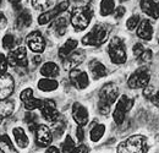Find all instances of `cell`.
I'll return each mask as SVG.
<instances>
[{"label": "cell", "instance_id": "cell-49", "mask_svg": "<svg viewBox=\"0 0 159 153\" xmlns=\"http://www.w3.org/2000/svg\"><path fill=\"white\" fill-rule=\"evenodd\" d=\"M14 6H16V5H20V2H21V0H9Z\"/></svg>", "mask_w": 159, "mask_h": 153}, {"label": "cell", "instance_id": "cell-17", "mask_svg": "<svg viewBox=\"0 0 159 153\" xmlns=\"http://www.w3.org/2000/svg\"><path fill=\"white\" fill-rule=\"evenodd\" d=\"M139 6L147 16L153 19L159 17V2H156L154 0H141Z\"/></svg>", "mask_w": 159, "mask_h": 153}, {"label": "cell", "instance_id": "cell-4", "mask_svg": "<svg viewBox=\"0 0 159 153\" xmlns=\"http://www.w3.org/2000/svg\"><path fill=\"white\" fill-rule=\"evenodd\" d=\"M92 17H93V10L89 5L76 7L71 12V25L77 32L83 31L91 23Z\"/></svg>", "mask_w": 159, "mask_h": 153}, {"label": "cell", "instance_id": "cell-18", "mask_svg": "<svg viewBox=\"0 0 159 153\" xmlns=\"http://www.w3.org/2000/svg\"><path fill=\"white\" fill-rule=\"evenodd\" d=\"M77 45H79V42H77L76 39L69 38L65 43H64V45H62L61 48H59V52H58L59 58L64 61V60L69 57L74 50H76Z\"/></svg>", "mask_w": 159, "mask_h": 153}, {"label": "cell", "instance_id": "cell-11", "mask_svg": "<svg viewBox=\"0 0 159 153\" xmlns=\"http://www.w3.org/2000/svg\"><path fill=\"white\" fill-rule=\"evenodd\" d=\"M69 5H70L69 0H65V1L58 4V5H57L54 9H52L50 11L43 12L42 15H39V17H38V23H39V25H47V23L50 22L52 20L57 19L61 12H64V11L69 7Z\"/></svg>", "mask_w": 159, "mask_h": 153}, {"label": "cell", "instance_id": "cell-1", "mask_svg": "<svg viewBox=\"0 0 159 153\" xmlns=\"http://www.w3.org/2000/svg\"><path fill=\"white\" fill-rule=\"evenodd\" d=\"M119 96V87L113 83V82H109V83H105L99 91V102H98V110L102 115H107L109 114L110 112V107L113 103L116 102Z\"/></svg>", "mask_w": 159, "mask_h": 153}, {"label": "cell", "instance_id": "cell-5", "mask_svg": "<svg viewBox=\"0 0 159 153\" xmlns=\"http://www.w3.org/2000/svg\"><path fill=\"white\" fill-rule=\"evenodd\" d=\"M108 53L113 64H124L127 59L126 55V50H125V45L124 42L119 37H114L109 42V47H108Z\"/></svg>", "mask_w": 159, "mask_h": 153}, {"label": "cell", "instance_id": "cell-35", "mask_svg": "<svg viewBox=\"0 0 159 153\" xmlns=\"http://www.w3.org/2000/svg\"><path fill=\"white\" fill-rule=\"evenodd\" d=\"M31 1H32V5H33L34 9H37V10H45L47 7H49L52 0H31Z\"/></svg>", "mask_w": 159, "mask_h": 153}, {"label": "cell", "instance_id": "cell-47", "mask_svg": "<svg viewBox=\"0 0 159 153\" xmlns=\"http://www.w3.org/2000/svg\"><path fill=\"white\" fill-rule=\"evenodd\" d=\"M152 102H153V104H154L156 107H158L159 108V92L156 95V96L152 97Z\"/></svg>", "mask_w": 159, "mask_h": 153}, {"label": "cell", "instance_id": "cell-39", "mask_svg": "<svg viewBox=\"0 0 159 153\" xmlns=\"http://www.w3.org/2000/svg\"><path fill=\"white\" fill-rule=\"evenodd\" d=\"M151 59H152V50L149 49H144V52L139 55V61H143V63L151 61Z\"/></svg>", "mask_w": 159, "mask_h": 153}, {"label": "cell", "instance_id": "cell-43", "mask_svg": "<svg viewBox=\"0 0 159 153\" xmlns=\"http://www.w3.org/2000/svg\"><path fill=\"white\" fill-rule=\"evenodd\" d=\"M154 88L152 86H146L144 91H143V96H146V98H152V93H153Z\"/></svg>", "mask_w": 159, "mask_h": 153}, {"label": "cell", "instance_id": "cell-53", "mask_svg": "<svg viewBox=\"0 0 159 153\" xmlns=\"http://www.w3.org/2000/svg\"><path fill=\"white\" fill-rule=\"evenodd\" d=\"M158 136H159V135H158ZM158 141H159V137H158Z\"/></svg>", "mask_w": 159, "mask_h": 153}, {"label": "cell", "instance_id": "cell-46", "mask_svg": "<svg viewBox=\"0 0 159 153\" xmlns=\"http://www.w3.org/2000/svg\"><path fill=\"white\" fill-rule=\"evenodd\" d=\"M45 153H60V151L55 147V146H49V148L47 150Z\"/></svg>", "mask_w": 159, "mask_h": 153}, {"label": "cell", "instance_id": "cell-41", "mask_svg": "<svg viewBox=\"0 0 159 153\" xmlns=\"http://www.w3.org/2000/svg\"><path fill=\"white\" fill-rule=\"evenodd\" d=\"M88 152H89L88 146H86V145H80L79 147H75L70 153H88Z\"/></svg>", "mask_w": 159, "mask_h": 153}, {"label": "cell", "instance_id": "cell-26", "mask_svg": "<svg viewBox=\"0 0 159 153\" xmlns=\"http://www.w3.org/2000/svg\"><path fill=\"white\" fill-rule=\"evenodd\" d=\"M0 151L2 153H19L7 135H0Z\"/></svg>", "mask_w": 159, "mask_h": 153}, {"label": "cell", "instance_id": "cell-42", "mask_svg": "<svg viewBox=\"0 0 159 153\" xmlns=\"http://www.w3.org/2000/svg\"><path fill=\"white\" fill-rule=\"evenodd\" d=\"M125 12H126L125 7H124V6H119V7L115 9V11H114V16H115V19H121V17L125 15Z\"/></svg>", "mask_w": 159, "mask_h": 153}, {"label": "cell", "instance_id": "cell-32", "mask_svg": "<svg viewBox=\"0 0 159 153\" xmlns=\"http://www.w3.org/2000/svg\"><path fill=\"white\" fill-rule=\"evenodd\" d=\"M16 44V40H15V37L12 35H6L4 38H2V47L7 50H11Z\"/></svg>", "mask_w": 159, "mask_h": 153}, {"label": "cell", "instance_id": "cell-31", "mask_svg": "<svg viewBox=\"0 0 159 153\" xmlns=\"http://www.w3.org/2000/svg\"><path fill=\"white\" fill-rule=\"evenodd\" d=\"M42 100L40 99H37V98H30V99H27L26 102H23V104H25V108L27 109V110H30V112H32L33 109H37V108H40L42 107Z\"/></svg>", "mask_w": 159, "mask_h": 153}, {"label": "cell", "instance_id": "cell-44", "mask_svg": "<svg viewBox=\"0 0 159 153\" xmlns=\"http://www.w3.org/2000/svg\"><path fill=\"white\" fill-rule=\"evenodd\" d=\"M83 130H82V126H79V128H77V130H76V136H77V140H79L80 142H82V141H83V137H84V136H83Z\"/></svg>", "mask_w": 159, "mask_h": 153}, {"label": "cell", "instance_id": "cell-34", "mask_svg": "<svg viewBox=\"0 0 159 153\" xmlns=\"http://www.w3.org/2000/svg\"><path fill=\"white\" fill-rule=\"evenodd\" d=\"M53 124H54V130H53L52 134L54 135V136H57V137H61V135L64 134V130H65V123L60 121L59 119V120H57Z\"/></svg>", "mask_w": 159, "mask_h": 153}, {"label": "cell", "instance_id": "cell-37", "mask_svg": "<svg viewBox=\"0 0 159 153\" xmlns=\"http://www.w3.org/2000/svg\"><path fill=\"white\" fill-rule=\"evenodd\" d=\"M6 69H7V59L4 54L0 53V75L5 74Z\"/></svg>", "mask_w": 159, "mask_h": 153}, {"label": "cell", "instance_id": "cell-2", "mask_svg": "<svg viewBox=\"0 0 159 153\" xmlns=\"http://www.w3.org/2000/svg\"><path fill=\"white\" fill-rule=\"evenodd\" d=\"M111 32V26L108 23H97L83 38L82 43L84 45H92V47H100L103 45Z\"/></svg>", "mask_w": 159, "mask_h": 153}, {"label": "cell", "instance_id": "cell-51", "mask_svg": "<svg viewBox=\"0 0 159 153\" xmlns=\"http://www.w3.org/2000/svg\"><path fill=\"white\" fill-rule=\"evenodd\" d=\"M120 1H126V0H120Z\"/></svg>", "mask_w": 159, "mask_h": 153}, {"label": "cell", "instance_id": "cell-40", "mask_svg": "<svg viewBox=\"0 0 159 153\" xmlns=\"http://www.w3.org/2000/svg\"><path fill=\"white\" fill-rule=\"evenodd\" d=\"M143 52H144V47H143L141 43H136V44L134 45V54H135V57L139 58V55H141Z\"/></svg>", "mask_w": 159, "mask_h": 153}, {"label": "cell", "instance_id": "cell-27", "mask_svg": "<svg viewBox=\"0 0 159 153\" xmlns=\"http://www.w3.org/2000/svg\"><path fill=\"white\" fill-rule=\"evenodd\" d=\"M59 83L57 80H53V78H42L38 82V88L40 91H44V92H52V91H55L58 88Z\"/></svg>", "mask_w": 159, "mask_h": 153}, {"label": "cell", "instance_id": "cell-13", "mask_svg": "<svg viewBox=\"0 0 159 153\" xmlns=\"http://www.w3.org/2000/svg\"><path fill=\"white\" fill-rule=\"evenodd\" d=\"M27 45L34 53H42L45 48V39L39 31H33L27 36Z\"/></svg>", "mask_w": 159, "mask_h": 153}, {"label": "cell", "instance_id": "cell-52", "mask_svg": "<svg viewBox=\"0 0 159 153\" xmlns=\"http://www.w3.org/2000/svg\"><path fill=\"white\" fill-rule=\"evenodd\" d=\"M1 120H2V119H0V124H1Z\"/></svg>", "mask_w": 159, "mask_h": 153}, {"label": "cell", "instance_id": "cell-38", "mask_svg": "<svg viewBox=\"0 0 159 153\" xmlns=\"http://www.w3.org/2000/svg\"><path fill=\"white\" fill-rule=\"evenodd\" d=\"M32 97H33V91H32L31 88H26V90H23L20 95V98L22 102H26L27 99H30V98H32Z\"/></svg>", "mask_w": 159, "mask_h": 153}, {"label": "cell", "instance_id": "cell-25", "mask_svg": "<svg viewBox=\"0 0 159 153\" xmlns=\"http://www.w3.org/2000/svg\"><path fill=\"white\" fill-rule=\"evenodd\" d=\"M66 28H67V20L65 17H59V19H55L53 26H52V30L54 31L55 36L57 37H61L66 33Z\"/></svg>", "mask_w": 159, "mask_h": 153}, {"label": "cell", "instance_id": "cell-6", "mask_svg": "<svg viewBox=\"0 0 159 153\" xmlns=\"http://www.w3.org/2000/svg\"><path fill=\"white\" fill-rule=\"evenodd\" d=\"M151 80V74L148 71L147 67H139L137 69L131 76L127 80V85L132 90H137V88H143L146 86H148Z\"/></svg>", "mask_w": 159, "mask_h": 153}, {"label": "cell", "instance_id": "cell-15", "mask_svg": "<svg viewBox=\"0 0 159 153\" xmlns=\"http://www.w3.org/2000/svg\"><path fill=\"white\" fill-rule=\"evenodd\" d=\"M86 58V52L83 49H79V50H74L69 57L64 60V66L67 70H72L76 69V66H79L80 64L83 63Z\"/></svg>", "mask_w": 159, "mask_h": 153}, {"label": "cell", "instance_id": "cell-28", "mask_svg": "<svg viewBox=\"0 0 159 153\" xmlns=\"http://www.w3.org/2000/svg\"><path fill=\"white\" fill-rule=\"evenodd\" d=\"M115 11V1L114 0H102L100 2V15L108 16Z\"/></svg>", "mask_w": 159, "mask_h": 153}, {"label": "cell", "instance_id": "cell-36", "mask_svg": "<svg viewBox=\"0 0 159 153\" xmlns=\"http://www.w3.org/2000/svg\"><path fill=\"white\" fill-rule=\"evenodd\" d=\"M139 15H134V16H131L130 19L127 20V22H126V27H127V30H130V31H132V30H135L136 27H137V25L139 23Z\"/></svg>", "mask_w": 159, "mask_h": 153}, {"label": "cell", "instance_id": "cell-20", "mask_svg": "<svg viewBox=\"0 0 159 153\" xmlns=\"http://www.w3.org/2000/svg\"><path fill=\"white\" fill-rule=\"evenodd\" d=\"M89 70H91L92 76L94 77L96 80L107 76V74H108V70L105 69V66H104L100 61L96 60V59L89 63Z\"/></svg>", "mask_w": 159, "mask_h": 153}, {"label": "cell", "instance_id": "cell-29", "mask_svg": "<svg viewBox=\"0 0 159 153\" xmlns=\"http://www.w3.org/2000/svg\"><path fill=\"white\" fill-rule=\"evenodd\" d=\"M104 132H105V125H103V124L96 125V126H94V128L91 130V132H89L91 140H92L93 142L99 141L100 138H102V136L104 135Z\"/></svg>", "mask_w": 159, "mask_h": 153}, {"label": "cell", "instance_id": "cell-48", "mask_svg": "<svg viewBox=\"0 0 159 153\" xmlns=\"http://www.w3.org/2000/svg\"><path fill=\"white\" fill-rule=\"evenodd\" d=\"M40 61H42V58L39 55H36V57H33V63L36 64V65H38Z\"/></svg>", "mask_w": 159, "mask_h": 153}, {"label": "cell", "instance_id": "cell-21", "mask_svg": "<svg viewBox=\"0 0 159 153\" xmlns=\"http://www.w3.org/2000/svg\"><path fill=\"white\" fill-rule=\"evenodd\" d=\"M32 23V16L28 10L23 9L21 10L20 14L16 17V28L17 30H25Z\"/></svg>", "mask_w": 159, "mask_h": 153}, {"label": "cell", "instance_id": "cell-10", "mask_svg": "<svg viewBox=\"0 0 159 153\" xmlns=\"http://www.w3.org/2000/svg\"><path fill=\"white\" fill-rule=\"evenodd\" d=\"M36 143L38 147H49L53 142V134L47 125H38L36 129Z\"/></svg>", "mask_w": 159, "mask_h": 153}, {"label": "cell", "instance_id": "cell-16", "mask_svg": "<svg viewBox=\"0 0 159 153\" xmlns=\"http://www.w3.org/2000/svg\"><path fill=\"white\" fill-rule=\"evenodd\" d=\"M88 110L81 103L76 102L72 105V118L77 123L79 126H84L88 123Z\"/></svg>", "mask_w": 159, "mask_h": 153}, {"label": "cell", "instance_id": "cell-30", "mask_svg": "<svg viewBox=\"0 0 159 153\" xmlns=\"http://www.w3.org/2000/svg\"><path fill=\"white\" fill-rule=\"evenodd\" d=\"M25 121H26V124L28 125V128H30V130L31 131H36V129H37V126H38V124H37V115L33 114V113H26L25 114Z\"/></svg>", "mask_w": 159, "mask_h": 153}, {"label": "cell", "instance_id": "cell-24", "mask_svg": "<svg viewBox=\"0 0 159 153\" xmlns=\"http://www.w3.org/2000/svg\"><path fill=\"white\" fill-rule=\"evenodd\" d=\"M14 110H15V104L12 100H7V99L0 100V119L11 116Z\"/></svg>", "mask_w": 159, "mask_h": 153}, {"label": "cell", "instance_id": "cell-45", "mask_svg": "<svg viewBox=\"0 0 159 153\" xmlns=\"http://www.w3.org/2000/svg\"><path fill=\"white\" fill-rule=\"evenodd\" d=\"M6 27V17L2 12H0V30H4Z\"/></svg>", "mask_w": 159, "mask_h": 153}, {"label": "cell", "instance_id": "cell-22", "mask_svg": "<svg viewBox=\"0 0 159 153\" xmlns=\"http://www.w3.org/2000/svg\"><path fill=\"white\" fill-rule=\"evenodd\" d=\"M40 74L45 77H57L60 74V69L55 63L49 61L40 67Z\"/></svg>", "mask_w": 159, "mask_h": 153}, {"label": "cell", "instance_id": "cell-12", "mask_svg": "<svg viewBox=\"0 0 159 153\" xmlns=\"http://www.w3.org/2000/svg\"><path fill=\"white\" fill-rule=\"evenodd\" d=\"M15 90V82L11 75L2 74L0 75V100L7 99L14 93Z\"/></svg>", "mask_w": 159, "mask_h": 153}, {"label": "cell", "instance_id": "cell-14", "mask_svg": "<svg viewBox=\"0 0 159 153\" xmlns=\"http://www.w3.org/2000/svg\"><path fill=\"white\" fill-rule=\"evenodd\" d=\"M69 76H70L71 83L79 90H84L89 85V78L86 71H82L80 69H72Z\"/></svg>", "mask_w": 159, "mask_h": 153}, {"label": "cell", "instance_id": "cell-23", "mask_svg": "<svg viewBox=\"0 0 159 153\" xmlns=\"http://www.w3.org/2000/svg\"><path fill=\"white\" fill-rule=\"evenodd\" d=\"M12 135L15 137V141L17 143V146H20L21 148H26L30 143V140L27 137V135L25 132V130L22 128H15L12 130Z\"/></svg>", "mask_w": 159, "mask_h": 153}, {"label": "cell", "instance_id": "cell-3", "mask_svg": "<svg viewBox=\"0 0 159 153\" xmlns=\"http://www.w3.org/2000/svg\"><path fill=\"white\" fill-rule=\"evenodd\" d=\"M149 150L143 135H132L118 146V153H147Z\"/></svg>", "mask_w": 159, "mask_h": 153}, {"label": "cell", "instance_id": "cell-19", "mask_svg": "<svg viewBox=\"0 0 159 153\" xmlns=\"http://www.w3.org/2000/svg\"><path fill=\"white\" fill-rule=\"evenodd\" d=\"M137 36L139 38L144 39V40H151L153 36V28L152 25L148 20H143L142 22H139V27H137Z\"/></svg>", "mask_w": 159, "mask_h": 153}, {"label": "cell", "instance_id": "cell-7", "mask_svg": "<svg viewBox=\"0 0 159 153\" xmlns=\"http://www.w3.org/2000/svg\"><path fill=\"white\" fill-rule=\"evenodd\" d=\"M134 107V99L130 98L127 96H121L118 100V104H116V108L113 113V118H114V121L115 124L121 125L125 120V115L126 113Z\"/></svg>", "mask_w": 159, "mask_h": 153}, {"label": "cell", "instance_id": "cell-9", "mask_svg": "<svg viewBox=\"0 0 159 153\" xmlns=\"http://www.w3.org/2000/svg\"><path fill=\"white\" fill-rule=\"evenodd\" d=\"M40 113H42V116L49 123H55L57 120L60 119V114L57 109V104L52 99L43 100L42 107H40Z\"/></svg>", "mask_w": 159, "mask_h": 153}, {"label": "cell", "instance_id": "cell-8", "mask_svg": "<svg viewBox=\"0 0 159 153\" xmlns=\"http://www.w3.org/2000/svg\"><path fill=\"white\" fill-rule=\"evenodd\" d=\"M6 59L10 66H14V67H27L28 66L27 50L25 47H19L14 50H10Z\"/></svg>", "mask_w": 159, "mask_h": 153}, {"label": "cell", "instance_id": "cell-33", "mask_svg": "<svg viewBox=\"0 0 159 153\" xmlns=\"http://www.w3.org/2000/svg\"><path fill=\"white\" fill-rule=\"evenodd\" d=\"M75 142L74 140L71 138V136H66L64 143H62V152L64 153H70L74 148H75Z\"/></svg>", "mask_w": 159, "mask_h": 153}, {"label": "cell", "instance_id": "cell-50", "mask_svg": "<svg viewBox=\"0 0 159 153\" xmlns=\"http://www.w3.org/2000/svg\"><path fill=\"white\" fill-rule=\"evenodd\" d=\"M1 2H2V0H0V5H1Z\"/></svg>", "mask_w": 159, "mask_h": 153}]
</instances>
